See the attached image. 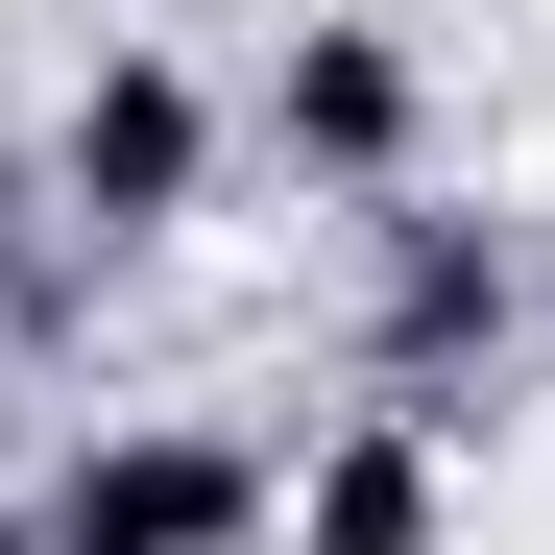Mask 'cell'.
<instances>
[{
	"label": "cell",
	"mask_w": 555,
	"mask_h": 555,
	"mask_svg": "<svg viewBox=\"0 0 555 555\" xmlns=\"http://www.w3.org/2000/svg\"><path fill=\"white\" fill-rule=\"evenodd\" d=\"M242 169H291V194H338V218L435 194V49L387 25V0H314V25L242 73Z\"/></svg>",
	"instance_id": "3957f363"
},
{
	"label": "cell",
	"mask_w": 555,
	"mask_h": 555,
	"mask_svg": "<svg viewBox=\"0 0 555 555\" xmlns=\"http://www.w3.org/2000/svg\"><path fill=\"white\" fill-rule=\"evenodd\" d=\"M25 145H49V266H145V242H194V218H218L242 98H218L169 25H98V49H73V98H49Z\"/></svg>",
	"instance_id": "6da1fadb"
},
{
	"label": "cell",
	"mask_w": 555,
	"mask_h": 555,
	"mask_svg": "<svg viewBox=\"0 0 555 555\" xmlns=\"http://www.w3.org/2000/svg\"><path fill=\"white\" fill-rule=\"evenodd\" d=\"M25 291H49V145L0 121V314H25Z\"/></svg>",
	"instance_id": "8992f818"
},
{
	"label": "cell",
	"mask_w": 555,
	"mask_h": 555,
	"mask_svg": "<svg viewBox=\"0 0 555 555\" xmlns=\"http://www.w3.org/2000/svg\"><path fill=\"white\" fill-rule=\"evenodd\" d=\"M0 555H49V507H25V483H0Z\"/></svg>",
	"instance_id": "52a82bcc"
},
{
	"label": "cell",
	"mask_w": 555,
	"mask_h": 555,
	"mask_svg": "<svg viewBox=\"0 0 555 555\" xmlns=\"http://www.w3.org/2000/svg\"><path fill=\"white\" fill-rule=\"evenodd\" d=\"M338 338H362V411L483 435V362L531 338V242H507V218H459V194H387V218H362V291H338Z\"/></svg>",
	"instance_id": "7a4b0ae2"
},
{
	"label": "cell",
	"mask_w": 555,
	"mask_h": 555,
	"mask_svg": "<svg viewBox=\"0 0 555 555\" xmlns=\"http://www.w3.org/2000/svg\"><path fill=\"white\" fill-rule=\"evenodd\" d=\"M25 507H49V555H266L291 435H242V411H98Z\"/></svg>",
	"instance_id": "277c9868"
},
{
	"label": "cell",
	"mask_w": 555,
	"mask_h": 555,
	"mask_svg": "<svg viewBox=\"0 0 555 555\" xmlns=\"http://www.w3.org/2000/svg\"><path fill=\"white\" fill-rule=\"evenodd\" d=\"M266 555H459V435H435V411H314Z\"/></svg>",
	"instance_id": "5b68a950"
}]
</instances>
